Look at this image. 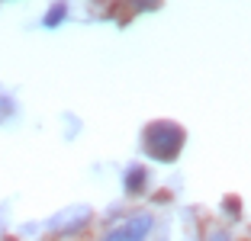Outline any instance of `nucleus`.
<instances>
[{
	"instance_id": "obj_2",
	"label": "nucleus",
	"mask_w": 251,
	"mask_h": 241,
	"mask_svg": "<svg viewBox=\"0 0 251 241\" xmlns=\"http://www.w3.org/2000/svg\"><path fill=\"white\" fill-rule=\"evenodd\" d=\"M148 228H151V219H148V216H135V219L119 232V238L123 241H145Z\"/></svg>"
},
{
	"instance_id": "obj_1",
	"label": "nucleus",
	"mask_w": 251,
	"mask_h": 241,
	"mask_svg": "<svg viewBox=\"0 0 251 241\" xmlns=\"http://www.w3.org/2000/svg\"><path fill=\"white\" fill-rule=\"evenodd\" d=\"M184 145V132L174 122H155L145 129V151L155 161H174Z\"/></svg>"
},
{
	"instance_id": "obj_3",
	"label": "nucleus",
	"mask_w": 251,
	"mask_h": 241,
	"mask_svg": "<svg viewBox=\"0 0 251 241\" xmlns=\"http://www.w3.org/2000/svg\"><path fill=\"white\" fill-rule=\"evenodd\" d=\"M142 180H145V170H142V168H132V170H129V177H126V187L135 193L142 187Z\"/></svg>"
},
{
	"instance_id": "obj_4",
	"label": "nucleus",
	"mask_w": 251,
	"mask_h": 241,
	"mask_svg": "<svg viewBox=\"0 0 251 241\" xmlns=\"http://www.w3.org/2000/svg\"><path fill=\"white\" fill-rule=\"evenodd\" d=\"M61 20H65V3H55V7L49 10V16H45V26H58Z\"/></svg>"
}]
</instances>
